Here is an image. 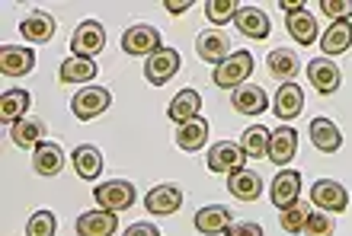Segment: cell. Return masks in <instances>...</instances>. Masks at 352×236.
Masks as SVG:
<instances>
[{
    "label": "cell",
    "instance_id": "cell-1",
    "mask_svg": "<svg viewBox=\"0 0 352 236\" xmlns=\"http://www.w3.org/2000/svg\"><path fill=\"white\" fill-rule=\"evenodd\" d=\"M253 73V55L250 51H234L231 58H224L218 67H214V86L221 90H237L247 83V77Z\"/></svg>",
    "mask_w": 352,
    "mask_h": 236
},
{
    "label": "cell",
    "instance_id": "cell-2",
    "mask_svg": "<svg viewBox=\"0 0 352 236\" xmlns=\"http://www.w3.org/2000/svg\"><path fill=\"white\" fill-rule=\"evenodd\" d=\"M93 198H96V204L106 211H129L131 204H135V185L125 179H109L102 182V185H93Z\"/></svg>",
    "mask_w": 352,
    "mask_h": 236
},
{
    "label": "cell",
    "instance_id": "cell-3",
    "mask_svg": "<svg viewBox=\"0 0 352 236\" xmlns=\"http://www.w3.org/2000/svg\"><path fill=\"white\" fill-rule=\"evenodd\" d=\"M160 32L148 23H138V26H131L122 32V51L125 55H138V58H151L154 51H160Z\"/></svg>",
    "mask_w": 352,
    "mask_h": 236
},
{
    "label": "cell",
    "instance_id": "cell-4",
    "mask_svg": "<svg viewBox=\"0 0 352 236\" xmlns=\"http://www.w3.org/2000/svg\"><path fill=\"white\" fill-rule=\"evenodd\" d=\"M109 90L106 86H84V90L74 93V99H71V112H74V118H80V121H93L96 115H102V112L109 109Z\"/></svg>",
    "mask_w": 352,
    "mask_h": 236
},
{
    "label": "cell",
    "instance_id": "cell-5",
    "mask_svg": "<svg viewBox=\"0 0 352 236\" xmlns=\"http://www.w3.org/2000/svg\"><path fill=\"white\" fill-rule=\"evenodd\" d=\"M106 45V29L96 19H84L77 32L71 36V55L74 58H96Z\"/></svg>",
    "mask_w": 352,
    "mask_h": 236
},
{
    "label": "cell",
    "instance_id": "cell-6",
    "mask_svg": "<svg viewBox=\"0 0 352 236\" xmlns=\"http://www.w3.org/2000/svg\"><path fill=\"white\" fill-rule=\"evenodd\" d=\"M179 64H183V58H179L176 48H160V51H154V55L148 58V64H144V77H148L151 86H164V83L173 80V73L179 71Z\"/></svg>",
    "mask_w": 352,
    "mask_h": 236
},
{
    "label": "cell",
    "instance_id": "cell-7",
    "mask_svg": "<svg viewBox=\"0 0 352 236\" xmlns=\"http://www.w3.org/2000/svg\"><path fill=\"white\" fill-rule=\"evenodd\" d=\"M311 201H314L320 211H327V214H336V211H346L349 191H346V185H340L336 179H320L311 185Z\"/></svg>",
    "mask_w": 352,
    "mask_h": 236
},
{
    "label": "cell",
    "instance_id": "cell-8",
    "mask_svg": "<svg viewBox=\"0 0 352 236\" xmlns=\"http://www.w3.org/2000/svg\"><path fill=\"white\" fill-rule=\"evenodd\" d=\"M269 198L278 211L292 208L295 201H301V173L298 169H282L276 176V182L269 185Z\"/></svg>",
    "mask_w": 352,
    "mask_h": 236
},
{
    "label": "cell",
    "instance_id": "cell-9",
    "mask_svg": "<svg viewBox=\"0 0 352 236\" xmlns=\"http://www.w3.org/2000/svg\"><path fill=\"white\" fill-rule=\"evenodd\" d=\"M179 204H183V189H179L176 182H164V185H157V189H151L148 198H144V211L157 214V217L176 214Z\"/></svg>",
    "mask_w": 352,
    "mask_h": 236
},
{
    "label": "cell",
    "instance_id": "cell-10",
    "mask_svg": "<svg viewBox=\"0 0 352 236\" xmlns=\"http://www.w3.org/2000/svg\"><path fill=\"white\" fill-rule=\"evenodd\" d=\"M243 150L241 144H231V141H221V144H214L208 150V169L212 173H221V176H231L237 169H243Z\"/></svg>",
    "mask_w": 352,
    "mask_h": 236
},
{
    "label": "cell",
    "instance_id": "cell-11",
    "mask_svg": "<svg viewBox=\"0 0 352 236\" xmlns=\"http://www.w3.org/2000/svg\"><path fill=\"white\" fill-rule=\"evenodd\" d=\"M195 51H199L202 61L218 67L224 58H231V38L224 36V32H218V29H205L202 36L195 38Z\"/></svg>",
    "mask_w": 352,
    "mask_h": 236
},
{
    "label": "cell",
    "instance_id": "cell-12",
    "mask_svg": "<svg viewBox=\"0 0 352 236\" xmlns=\"http://www.w3.org/2000/svg\"><path fill=\"white\" fill-rule=\"evenodd\" d=\"M77 236H112L116 227H119V217L112 211L100 208V211H84L77 217Z\"/></svg>",
    "mask_w": 352,
    "mask_h": 236
},
{
    "label": "cell",
    "instance_id": "cell-13",
    "mask_svg": "<svg viewBox=\"0 0 352 236\" xmlns=\"http://www.w3.org/2000/svg\"><path fill=\"white\" fill-rule=\"evenodd\" d=\"M32 67H36L32 48H19V45L0 48V73H3V77H26Z\"/></svg>",
    "mask_w": 352,
    "mask_h": 236
},
{
    "label": "cell",
    "instance_id": "cell-14",
    "mask_svg": "<svg viewBox=\"0 0 352 236\" xmlns=\"http://www.w3.org/2000/svg\"><path fill=\"white\" fill-rule=\"evenodd\" d=\"M295 154H298V131L295 128H276L272 131V137H269V160L276 166H285V163H292L295 160Z\"/></svg>",
    "mask_w": 352,
    "mask_h": 236
},
{
    "label": "cell",
    "instance_id": "cell-15",
    "mask_svg": "<svg viewBox=\"0 0 352 236\" xmlns=\"http://www.w3.org/2000/svg\"><path fill=\"white\" fill-rule=\"evenodd\" d=\"M32 169H36L38 176H45V179L58 176L65 169V150H61L55 141H42V144L32 150Z\"/></svg>",
    "mask_w": 352,
    "mask_h": 236
},
{
    "label": "cell",
    "instance_id": "cell-16",
    "mask_svg": "<svg viewBox=\"0 0 352 236\" xmlns=\"http://www.w3.org/2000/svg\"><path fill=\"white\" fill-rule=\"evenodd\" d=\"M228 191H231L237 201H256L263 195V176L256 169H237V173L228 176Z\"/></svg>",
    "mask_w": 352,
    "mask_h": 236
},
{
    "label": "cell",
    "instance_id": "cell-17",
    "mask_svg": "<svg viewBox=\"0 0 352 236\" xmlns=\"http://www.w3.org/2000/svg\"><path fill=\"white\" fill-rule=\"evenodd\" d=\"M307 80L314 83L317 93H336L343 77H340V67L330 58H314V61L307 64Z\"/></svg>",
    "mask_w": 352,
    "mask_h": 236
},
{
    "label": "cell",
    "instance_id": "cell-18",
    "mask_svg": "<svg viewBox=\"0 0 352 236\" xmlns=\"http://www.w3.org/2000/svg\"><path fill=\"white\" fill-rule=\"evenodd\" d=\"M10 137L19 150H36L45 141V121L42 118H19L16 125H10Z\"/></svg>",
    "mask_w": 352,
    "mask_h": 236
},
{
    "label": "cell",
    "instance_id": "cell-19",
    "mask_svg": "<svg viewBox=\"0 0 352 236\" xmlns=\"http://www.w3.org/2000/svg\"><path fill=\"white\" fill-rule=\"evenodd\" d=\"M19 36L26 38V42H32V45H45L48 38L55 36V19L48 16V13H42V10H32L19 23Z\"/></svg>",
    "mask_w": 352,
    "mask_h": 236
},
{
    "label": "cell",
    "instance_id": "cell-20",
    "mask_svg": "<svg viewBox=\"0 0 352 236\" xmlns=\"http://www.w3.org/2000/svg\"><path fill=\"white\" fill-rule=\"evenodd\" d=\"M231 106L241 112V115H260V112L269 109V96L260 90V86L243 83V86H237V90H234Z\"/></svg>",
    "mask_w": 352,
    "mask_h": 236
},
{
    "label": "cell",
    "instance_id": "cell-21",
    "mask_svg": "<svg viewBox=\"0 0 352 236\" xmlns=\"http://www.w3.org/2000/svg\"><path fill=\"white\" fill-rule=\"evenodd\" d=\"M71 163H74V169H77V176H80V179L96 182V179H100V173H102L100 147H96V144H80L74 154H71Z\"/></svg>",
    "mask_w": 352,
    "mask_h": 236
},
{
    "label": "cell",
    "instance_id": "cell-22",
    "mask_svg": "<svg viewBox=\"0 0 352 236\" xmlns=\"http://www.w3.org/2000/svg\"><path fill=\"white\" fill-rule=\"evenodd\" d=\"M231 211L224 208V204H208V208H199L195 214V230L205 236H214V233H224V230L231 227Z\"/></svg>",
    "mask_w": 352,
    "mask_h": 236
},
{
    "label": "cell",
    "instance_id": "cell-23",
    "mask_svg": "<svg viewBox=\"0 0 352 236\" xmlns=\"http://www.w3.org/2000/svg\"><path fill=\"white\" fill-rule=\"evenodd\" d=\"M234 26L241 29L247 38H256V42L269 36V16L260 7H241L237 16H234Z\"/></svg>",
    "mask_w": 352,
    "mask_h": 236
},
{
    "label": "cell",
    "instance_id": "cell-24",
    "mask_svg": "<svg viewBox=\"0 0 352 236\" xmlns=\"http://www.w3.org/2000/svg\"><path fill=\"white\" fill-rule=\"evenodd\" d=\"M349 48H352V23L349 19L333 23V26L320 36V51H324V58L343 55V51H349Z\"/></svg>",
    "mask_w": 352,
    "mask_h": 236
},
{
    "label": "cell",
    "instance_id": "cell-25",
    "mask_svg": "<svg viewBox=\"0 0 352 236\" xmlns=\"http://www.w3.org/2000/svg\"><path fill=\"white\" fill-rule=\"evenodd\" d=\"M311 141H314V147L324 150V154H336V150L343 147V134H340L336 121H330V118H314V121H311Z\"/></svg>",
    "mask_w": 352,
    "mask_h": 236
},
{
    "label": "cell",
    "instance_id": "cell-26",
    "mask_svg": "<svg viewBox=\"0 0 352 236\" xmlns=\"http://www.w3.org/2000/svg\"><path fill=\"white\" fill-rule=\"evenodd\" d=\"M205 141H208V121H205L202 115L192 118V121H186V125H179V131H176V147L186 150V154L202 150Z\"/></svg>",
    "mask_w": 352,
    "mask_h": 236
},
{
    "label": "cell",
    "instance_id": "cell-27",
    "mask_svg": "<svg viewBox=\"0 0 352 236\" xmlns=\"http://www.w3.org/2000/svg\"><path fill=\"white\" fill-rule=\"evenodd\" d=\"M199 109H202V96L195 90H179L173 96V102H170V121H176V125H186V121H192V118H199Z\"/></svg>",
    "mask_w": 352,
    "mask_h": 236
},
{
    "label": "cell",
    "instance_id": "cell-28",
    "mask_svg": "<svg viewBox=\"0 0 352 236\" xmlns=\"http://www.w3.org/2000/svg\"><path fill=\"white\" fill-rule=\"evenodd\" d=\"M301 109H305V93H301V86L298 83H282L276 90V115L278 118H295L301 115Z\"/></svg>",
    "mask_w": 352,
    "mask_h": 236
},
{
    "label": "cell",
    "instance_id": "cell-29",
    "mask_svg": "<svg viewBox=\"0 0 352 236\" xmlns=\"http://www.w3.org/2000/svg\"><path fill=\"white\" fill-rule=\"evenodd\" d=\"M29 106H32V96L26 90H7L0 96V118L7 121V125H16L19 118H26Z\"/></svg>",
    "mask_w": 352,
    "mask_h": 236
},
{
    "label": "cell",
    "instance_id": "cell-30",
    "mask_svg": "<svg viewBox=\"0 0 352 236\" xmlns=\"http://www.w3.org/2000/svg\"><path fill=\"white\" fill-rule=\"evenodd\" d=\"M285 26H288V32H292V38H295V42H301V48H307V45H314V42H317V23H314V16H311L307 10L288 13Z\"/></svg>",
    "mask_w": 352,
    "mask_h": 236
},
{
    "label": "cell",
    "instance_id": "cell-31",
    "mask_svg": "<svg viewBox=\"0 0 352 236\" xmlns=\"http://www.w3.org/2000/svg\"><path fill=\"white\" fill-rule=\"evenodd\" d=\"M266 67H269V73H272V77H278V80L288 83L298 73L301 61H298V55L292 51V48H276V51H269Z\"/></svg>",
    "mask_w": 352,
    "mask_h": 236
},
{
    "label": "cell",
    "instance_id": "cell-32",
    "mask_svg": "<svg viewBox=\"0 0 352 236\" xmlns=\"http://www.w3.org/2000/svg\"><path fill=\"white\" fill-rule=\"evenodd\" d=\"M269 137H272V131L263 125H253L243 131L241 137V150L247 160H263V156L269 154Z\"/></svg>",
    "mask_w": 352,
    "mask_h": 236
},
{
    "label": "cell",
    "instance_id": "cell-33",
    "mask_svg": "<svg viewBox=\"0 0 352 236\" xmlns=\"http://www.w3.org/2000/svg\"><path fill=\"white\" fill-rule=\"evenodd\" d=\"M58 77L61 83H90L96 77V61L93 58H65Z\"/></svg>",
    "mask_w": 352,
    "mask_h": 236
},
{
    "label": "cell",
    "instance_id": "cell-34",
    "mask_svg": "<svg viewBox=\"0 0 352 236\" xmlns=\"http://www.w3.org/2000/svg\"><path fill=\"white\" fill-rule=\"evenodd\" d=\"M307 217H311V204H305V201H295L292 208H285L282 214H278V224H282V230L285 233H301L307 224Z\"/></svg>",
    "mask_w": 352,
    "mask_h": 236
},
{
    "label": "cell",
    "instance_id": "cell-35",
    "mask_svg": "<svg viewBox=\"0 0 352 236\" xmlns=\"http://www.w3.org/2000/svg\"><path fill=\"white\" fill-rule=\"evenodd\" d=\"M237 10H241L237 0H208V3H205V16H208V23H214V26H228V23L237 16Z\"/></svg>",
    "mask_w": 352,
    "mask_h": 236
},
{
    "label": "cell",
    "instance_id": "cell-36",
    "mask_svg": "<svg viewBox=\"0 0 352 236\" xmlns=\"http://www.w3.org/2000/svg\"><path fill=\"white\" fill-rule=\"evenodd\" d=\"M55 227L58 220L52 211H36L26 224V236H55Z\"/></svg>",
    "mask_w": 352,
    "mask_h": 236
},
{
    "label": "cell",
    "instance_id": "cell-37",
    "mask_svg": "<svg viewBox=\"0 0 352 236\" xmlns=\"http://www.w3.org/2000/svg\"><path fill=\"white\" fill-rule=\"evenodd\" d=\"M336 224L327 211H311V217L305 224V236H333Z\"/></svg>",
    "mask_w": 352,
    "mask_h": 236
},
{
    "label": "cell",
    "instance_id": "cell-38",
    "mask_svg": "<svg viewBox=\"0 0 352 236\" xmlns=\"http://www.w3.org/2000/svg\"><path fill=\"white\" fill-rule=\"evenodd\" d=\"M320 10H324V16L333 19V23H343V19L352 23V0H320Z\"/></svg>",
    "mask_w": 352,
    "mask_h": 236
},
{
    "label": "cell",
    "instance_id": "cell-39",
    "mask_svg": "<svg viewBox=\"0 0 352 236\" xmlns=\"http://www.w3.org/2000/svg\"><path fill=\"white\" fill-rule=\"evenodd\" d=\"M224 236H263V227L253 220H241V224H231L224 230Z\"/></svg>",
    "mask_w": 352,
    "mask_h": 236
},
{
    "label": "cell",
    "instance_id": "cell-40",
    "mask_svg": "<svg viewBox=\"0 0 352 236\" xmlns=\"http://www.w3.org/2000/svg\"><path fill=\"white\" fill-rule=\"evenodd\" d=\"M122 236H160V230L154 227V224H148V220H144V224H131V227L125 230Z\"/></svg>",
    "mask_w": 352,
    "mask_h": 236
},
{
    "label": "cell",
    "instance_id": "cell-41",
    "mask_svg": "<svg viewBox=\"0 0 352 236\" xmlns=\"http://www.w3.org/2000/svg\"><path fill=\"white\" fill-rule=\"evenodd\" d=\"M164 7H167L170 13H186L189 7H195V0H164Z\"/></svg>",
    "mask_w": 352,
    "mask_h": 236
},
{
    "label": "cell",
    "instance_id": "cell-42",
    "mask_svg": "<svg viewBox=\"0 0 352 236\" xmlns=\"http://www.w3.org/2000/svg\"><path fill=\"white\" fill-rule=\"evenodd\" d=\"M278 7L285 10V13H298V10H305V0H282Z\"/></svg>",
    "mask_w": 352,
    "mask_h": 236
}]
</instances>
